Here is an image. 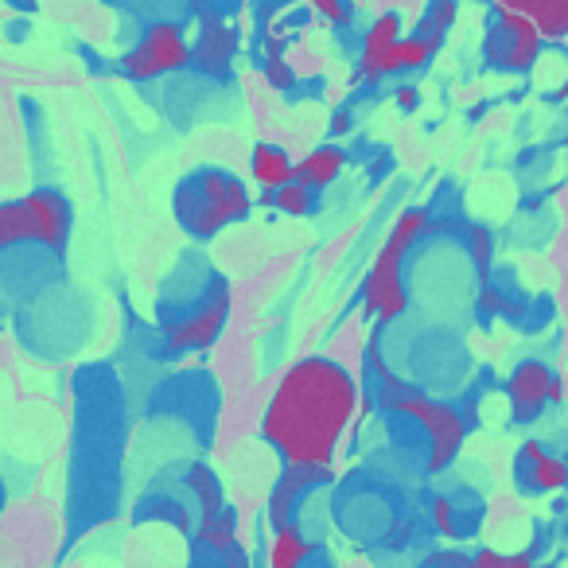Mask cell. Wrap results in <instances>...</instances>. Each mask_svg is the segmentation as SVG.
I'll return each instance as SVG.
<instances>
[{
  "mask_svg": "<svg viewBox=\"0 0 568 568\" xmlns=\"http://www.w3.org/2000/svg\"><path fill=\"white\" fill-rule=\"evenodd\" d=\"M358 409V382L332 358H301L276 382L261 436L296 467H332Z\"/></svg>",
  "mask_w": 568,
  "mask_h": 568,
  "instance_id": "6da1fadb",
  "label": "cell"
},
{
  "mask_svg": "<svg viewBox=\"0 0 568 568\" xmlns=\"http://www.w3.org/2000/svg\"><path fill=\"white\" fill-rule=\"evenodd\" d=\"M433 230V214L425 206H409V211L397 214V222L389 226L386 245L374 257L371 273L363 281V316L378 320V324H394L397 316H405L409 308V293H405L402 268L409 250L420 242V237Z\"/></svg>",
  "mask_w": 568,
  "mask_h": 568,
  "instance_id": "7a4b0ae2",
  "label": "cell"
},
{
  "mask_svg": "<svg viewBox=\"0 0 568 568\" xmlns=\"http://www.w3.org/2000/svg\"><path fill=\"white\" fill-rule=\"evenodd\" d=\"M374 371H378V405L386 413H397V417L417 420V425L425 428V436H428V471H433V475L448 471V467L456 464L464 440H467L464 413L452 409V405H444V402L425 397L417 386L402 382L397 374L382 371L378 363H374Z\"/></svg>",
  "mask_w": 568,
  "mask_h": 568,
  "instance_id": "3957f363",
  "label": "cell"
},
{
  "mask_svg": "<svg viewBox=\"0 0 568 568\" xmlns=\"http://www.w3.org/2000/svg\"><path fill=\"white\" fill-rule=\"evenodd\" d=\"M175 219L191 237L206 242L219 230L234 226V222L250 219L253 195L237 175L222 172V168H203V172L187 175L175 187Z\"/></svg>",
  "mask_w": 568,
  "mask_h": 568,
  "instance_id": "277c9868",
  "label": "cell"
},
{
  "mask_svg": "<svg viewBox=\"0 0 568 568\" xmlns=\"http://www.w3.org/2000/svg\"><path fill=\"white\" fill-rule=\"evenodd\" d=\"M74 211L67 195L55 187L28 191L24 199L0 203V253L20 250V245H43L51 253H63L71 242Z\"/></svg>",
  "mask_w": 568,
  "mask_h": 568,
  "instance_id": "5b68a950",
  "label": "cell"
},
{
  "mask_svg": "<svg viewBox=\"0 0 568 568\" xmlns=\"http://www.w3.org/2000/svg\"><path fill=\"white\" fill-rule=\"evenodd\" d=\"M191 67V43L183 36L180 24H168L156 20L141 32V40L133 43V51H125L121 59V71L133 82H156L164 74L187 71Z\"/></svg>",
  "mask_w": 568,
  "mask_h": 568,
  "instance_id": "8992f818",
  "label": "cell"
},
{
  "mask_svg": "<svg viewBox=\"0 0 568 568\" xmlns=\"http://www.w3.org/2000/svg\"><path fill=\"white\" fill-rule=\"evenodd\" d=\"M541 32L534 28V20H526L521 12L495 9V24L487 28V40H483V59H487L495 71L506 74H526L541 59Z\"/></svg>",
  "mask_w": 568,
  "mask_h": 568,
  "instance_id": "52a82bcc",
  "label": "cell"
},
{
  "mask_svg": "<svg viewBox=\"0 0 568 568\" xmlns=\"http://www.w3.org/2000/svg\"><path fill=\"white\" fill-rule=\"evenodd\" d=\"M506 402H510V420L529 425L545 413V405L565 402V382L541 363V358H526L510 371L506 378Z\"/></svg>",
  "mask_w": 568,
  "mask_h": 568,
  "instance_id": "ba28073f",
  "label": "cell"
},
{
  "mask_svg": "<svg viewBox=\"0 0 568 568\" xmlns=\"http://www.w3.org/2000/svg\"><path fill=\"white\" fill-rule=\"evenodd\" d=\"M230 316V293L222 284H214L211 296H206L199 308H191L187 316H180L175 324H168L164 343L172 355H187V351H206L214 347V339L222 335Z\"/></svg>",
  "mask_w": 568,
  "mask_h": 568,
  "instance_id": "9c48e42d",
  "label": "cell"
},
{
  "mask_svg": "<svg viewBox=\"0 0 568 568\" xmlns=\"http://www.w3.org/2000/svg\"><path fill=\"white\" fill-rule=\"evenodd\" d=\"M332 479V467H296L284 464L281 479H276L273 495H268V521L273 526H284V521H296V510H301L304 495H312L316 487Z\"/></svg>",
  "mask_w": 568,
  "mask_h": 568,
  "instance_id": "30bf717a",
  "label": "cell"
},
{
  "mask_svg": "<svg viewBox=\"0 0 568 568\" xmlns=\"http://www.w3.org/2000/svg\"><path fill=\"white\" fill-rule=\"evenodd\" d=\"M397 40H402V20H397L394 12L374 20L363 40V55H358V63H355L358 87H374V82L389 79V59H394Z\"/></svg>",
  "mask_w": 568,
  "mask_h": 568,
  "instance_id": "8fae6325",
  "label": "cell"
},
{
  "mask_svg": "<svg viewBox=\"0 0 568 568\" xmlns=\"http://www.w3.org/2000/svg\"><path fill=\"white\" fill-rule=\"evenodd\" d=\"M518 479L534 495H560L568 490V464L565 456H552L541 440H526L518 448Z\"/></svg>",
  "mask_w": 568,
  "mask_h": 568,
  "instance_id": "7c38bea8",
  "label": "cell"
},
{
  "mask_svg": "<svg viewBox=\"0 0 568 568\" xmlns=\"http://www.w3.org/2000/svg\"><path fill=\"white\" fill-rule=\"evenodd\" d=\"M234 51H237L234 28L222 24V20H206L203 32H199V43L191 48V63L203 74H226Z\"/></svg>",
  "mask_w": 568,
  "mask_h": 568,
  "instance_id": "4fadbf2b",
  "label": "cell"
},
{
  "mask_svg": "<svg viewBox=\"0 0 568 568\" xmlns=\"http://www.w3.org/2000/svg\"><path fill=\"white\" fill-rule=\"evenodd\" d=\"M343 168H347V152L335 149V144H320V149H312L304 160H296L293 180L304 183V187H312V191H324L339 180Z\"/></svg>",
  "mask_w": 568,
  "mask_h": 568,
  "instance_id": "5bb4252c",
  "label": "cell"
},
{
  "mask_svg": "<svg viewBox=\"0 0 568 568\" xmlns=\"http://www.w3.org/2000/svg\"><path fill=\"white\" fill-rule=\"evenodd\" d=\"M495 9H510L521 12L526 20H534L541 40L568 36V0H495Z\"/></svg>",
  "mask_w": 568,
  "mask_h": 568,
  "instance_id": "9a60e30c",
  "label": "cell"
},
{
  "mask_svg": "<svg viewBox=\"0 0 568 568\" xmlns=\"http://www.w3.org/2000/svg\"><path fill=\"white\" fill-rule=\"evenodd\" d=\"M316 552L312 537L304 534L301 521H284L273 526V541H268V568H304Z\"/></svg>",
  "mask_w": 568,
  "mask_h": 568,
  "instance_id": "2e32d148",
  "label": "cell"
},
{
  "mask_svg": "<svg viewBox=\"0 0 568 568\" xmlns=\"http://www.w3.org/2000/svg\"><path fill=\"white\" fill-rule=\"evenodd\" d=\"M293 168H296V160L288 156L281 144H265V141L253 144L250 172L261 191H276V187H284V183H293Z\"/></svg>",
  "mask_w": 568,
  "mask_h": 568,
  "instance_id": "e0dca14e",
  "label": "cell"
},
{
  "mask_svg": "<svg viewBox=\"0 0 568 568\" xmlns=\"http://www.w3.org/2000/svg\"><path fill=\"white\" fill-rule=\"evenodd\" d=\"M234 545H237V514L230 510V506H222V510L211 514V518H199V526H195L199 552L219 560V557H226Z\"/></svg>",
  "mask_w": 568,
  "mask_h": 568,
  "instance_id": "ac0fdd59",
  "label": "cell"
},
{
  "mask_svg": "<svg viewBox=\"0 0 568 568\" xmlns=\"http://www.w3.org/2000/svg\"><path fill=\"white\" fill-rule=\"evenodd\" d=\"M316 195L320 191H312L293 180L276 191H261V206H273L276 214H288V219H304V214L316 211Z\"/></svg>",
  "mask_w": 568,
  "mask_h": 568,
  "instance_id": "d6986e66",
  "label": "cell"
},
{
  "mask_svg": "<svg viewBox=\"0 0 568 568\" xmlns=\"http://www.w3.org/2000/svg\"><path fill=\"white\" fill-rule=\"evenodd\" d=\"M187 490H191V498L199 503V518H211V514H219L222 506H226L219 475H214L206 464H191L187 467Z\"/></svg>",
  "mask_w": 568,
  "mask_h": 568,
  "instance_id": "ffe728a7",
  "label": "cell"
},
{
  "mask_svg": "<svg viewBox=\"0 0 568 568\" xmlns=\"http://www.w3.org/2000/svg\"><path fill=\"white\" fill-rule=\"evenodd\" d=\"M436 43H428L425 36H402L394 48V59H389V74H409V71H425L428 63H433L436 55Z\"/></svg>",
  "mask_w": 568,
  "mask_h": 568,
  "instance_id": "44dd1931",
  "label": "cell"
},
{
  "mask_svg": "<svg viewBox=\"0 0 568 568\" xmlns=\"http://www.w3.org/2000/svg\"><path fill=\"white\" fill-rule=\"evenodd\" d=\"M452 24H456V0H433L425 9V17H420V24L413 28L417 36H425L428 43H436L440 48L444 36L452 32Z\"/></svg>",
  "mask_w": 568,
  "mask_h": 568,
  "instance_id": "7402d4cb",
  "label": "cell"
},
{
  "mask_svg": "<svg viewBox=\"0 0 568 568\" xmlns=\"http://www.w3.org/2000/svg\"><path fill=\"white\" fill-rule=\"evenodd\" d=\"M471 568H541L534 552H498V549H479L471 552Z\"/></svg>",
  "mask_w": 568,
  "mask_h": 568,
  "instance_id": "603a6c76",
  "label": "cell"
},
{
  "mask_svg": "<svg viewBox=\"0 0 568 568\" xmlns=\"http://www.w3.org/2000/svg\"><path fill=\"white\" fill-rule=\"evenodd\" d=\"M467 253H471V265L479 268L483 276L490 273V261H495V245H490V230L471 226L467 230Z\"/></svg>",
  "mask_w": 568,
  "mask_h": 568,
  "instance_id": "cb8c5ba5",
  "label": "cell"
},
{
  "mask_svg": "<svg viewBox=\"0 0 568 568\" xmlns=\"http://www.w3.org/2000/svg\"><path fill=\"white\" fill-rule=\"evenodd\" d=\"M265 79H268V87L273 90H293L296 87V71H293V63L281 55V51H268V59H265Z\"/></svg>",
  "mask_w": 568,
  "mask_h": 568,
  "instance_id": "d4e9b609",
  "label": "cell"
},
{
  "mask_svg": "<svg viewBox=\"0 0 568 568\" xmlns=\"http://www.w3.org/2000/svg\"><path fill=\"white\" fill-rule=\"evenodd\" d=\"M433 529L440 537H459V518H456V503L448 495L433 498Z\"/></svg>",
  "mask_w": 568,
  "mask_h": 568,
  "instance_id": "484cf974",
  "label": "cell"
},
{
  "mask_svg": "<svg viewBox=\"0 0 568 568\" xmlns=\"http://www.w3.org/2000/svg\"><path fill=\"white\" fill-rule=\"evenodd\" d=\"M308 4H312V12H320L332 28H347L351 17H355L351 0H308Z\"/></svg>",
  "mask_w": 568,
  "mask_h": 568,
  "instance_id": "4316f807",
  "label": "cell"
},
{
  "mask_svg": "<svg viewBox=\"0 0 568 568\" xmlns=\"http://www.w3.org/2000/svg\"><path fill=\"white\" fill-rule=\"evenodd\" d=\"M503 312H506L503 293H498V288H490V284H483V293H479V316L495 320V316H503Z\"/></svg>",
  "mask_w": 568,
  "mask_h": 568,
  "instance_id": "83f0119b",
  "label": "cell"
},
{
  "mask_svg": "<svg viewBox=\"0 0 568 568\" xmlns=\"http://www.w3.org/2000/svg\"><path fill=\"white\" fill-rule=\"evenodd\" d=\"M425 568H471V557L459 549H444V552H433Z\"/></svg>",
  "mask_w": 568,
  "mask_h": 568,
  "instance_id": "f1b7e54d",
  "label": "cell"
},
{
  "mask_svg": "<svg viewBox=\"0 0 568 568\" xmlns=\"http://www.w3.org/2000/svg\"><path fill=\"white\" fill-rule=\"evenodd\" d=\"M219 568H253L250 565V552H245L242 545H234L226 557H219Z\"/></svg>",
  "mask_w": 568,
  "mask_h": 568,
  "instance_id": "f546056e",
  "label": "cell"
},
{
  "mask_svg": "<svg viewBox=\"0 0 568 568\" xmlns=\"http://www.w3.org/2000/svg\"><path fill=\"white\" fill-rule=\"evenodd\" d=\"M417 102H420L417 87H402V90H397V105H402L405 113H413V110H417Z\"/></svg>",
  "mask_w": 568,
  "mask_h": 568,
  "instance_id": "4dcf8cb0",
  "label": "cell"
},
{
  "mask_svg": "<svg viewBox=\"0 0 568 568\" xmlns=\"http://www.w3.org/2000/svg\"><path fill=\"white\" fill-rule=\"evenodd\" d=\"M347 129H351V113H347V110H339V113L332 118V133H347Z\"/></svg>",
  "mask_w": 568,
  "mask_h": 568,
  "instance_id": "1f68e13d",
  "label": "cell"
},
{
  "mask_svg": "<svg viewBox=\"0 0 568 568\" xmlns=\"http://www.w3.org/2000/svg\"><path fill=\"white\" fill-rule=\"evenodd\" d=\"M565 537H568V526H565Z\"/></svg>",
  "mask_w": 568,
  "mask_h": 568,
  "instance_id": "d6a6232c",
  "label": "cell"
},
{
  "mask_svg": "<svg viewBox=\"0 0 568 568\" xmlns=\"http://www.w3.org/2000/svg\"><path fill=\"white\" fill-rule=\"evenodd\" d=\"M565 464H568V456H565Z\"/></svg>",
  "mask_w": 568,
  "mask_h": 568,
  "instance_id": "836d02e7",
  "label": "cell"
}]
</instances>
